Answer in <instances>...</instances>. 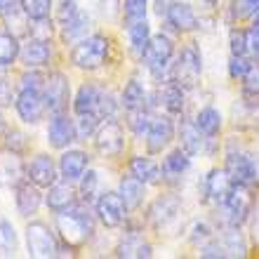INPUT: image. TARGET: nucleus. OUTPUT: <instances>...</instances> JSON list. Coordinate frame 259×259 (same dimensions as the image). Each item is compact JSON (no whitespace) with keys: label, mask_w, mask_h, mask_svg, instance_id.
Masks as SVG:
<instances>
[{"label":"nucleus","mask_w":259,"mask_h":259,"mask_svg":"<svg viewBox=\"0 0 259 259\" xmlns=\"http://www.w3.org/2000/svg\"><path fill=\"white\" fill-rule=\"evenodd\" d=\"M28 172L24 167V160L19 158V153L12 149L0 151V186L3 189H17L24 182Z\"/></svg>","instance_id":"obj_13"},{"label":"nucleus","mask_w":259,"mask_h":259,"mask_svg":"<svg viewBox=\"0 0 259 259\" xmlns=\"http://www.w3.org/2000/svg\"><path fill=\"white\" fill-rule=\"evenodd\" d=\"M42 97H45V106L52 113H62L68 106V97H71V88H68V78L64 73H52L45 80L42 88Z\"/></svg>","instance_id":"obj_11"},{"label":"nucleus","mask_w":259,"mask_h":259,"mask_svg":"<svg viewBox=\"0 0 259 259\" xmlns=\"http://www.w3.org/2000/svg\"><path fill=\"white\" fill-rule=\"evenodd\" d=\"M172 3H175V0H153V7H156V12L160 14V17H167V10L172 7Z\"/></svg>","instance_id":"obj_54"},{"label":"nucleus","mask_w":259,"mask_h":259,"mask_svg":"<svg viewBox=\"0 0 259 259\" xmlns=\"http://www.w3.org/2000/svg\"><path fill=\"white\" fill-rule=\"evenodd\" d=\"M21 7L28 19H48L50 10H52V0H21Z\"/></svg>","instance_id":"obj_36"},{"label":"nucleus","mask_w":259,"mask_h":259,"mask_svg":"<svg viewBox=\"0 0 259 259\" xmlns=\"http://www.w3.org/2000/svg\"><path fill=\"white\" fill-rule=\"evenodd\" d=\"M3 130H5V123H3V118H0V132H3Z\"/></svg>","instance_id":"obj_58"},{"label":"nucleus","mask_w":259,"mask_h":259,"mask_svg":"<svg viewBox=\"0 0 259 259\" xmlns=\"http://www.w3.org/2000/svg\"><path fill=\"white\" fill-rule=\"evenodd\" d=\"M189 165H191V156H189L184 149H177V151H172V153H167L160 172H163L165 179H179L189 170Z\"/></svg>","instance_id":"obj_25"},{"label":"nucleus","mask_w":259,"mask_h":259,"mask_svg":"<svg viewBox=\"0 0 259 259\" xmlns=\"http://www.w3.org/2000/svg\"><path fill=\"white\" fill-rule=\"evenodd\" d=\"M236 182L231 179V175L226 170H212L207 177H203V184H200V196L203 200H210L217 207L226 203V198L231 196Z\"/></svg>","instance_id":"obj_8"},{"label":"nucleus","mask_w":259,"mask_h":259,"mask_svg":"<svg viewBox=\"0 0 259 259\" xmlns=\"http://www.w3.org/2000/svg\"><path fill=\"white\" fill-rule=\"evenodd\" d=\"M17 3L19 0H0V17H10L17 12Z\"/></svg>","instance_id":"obj_53"},{"label":"nucleus","mask_w":259,"mask_h":259,"mask_svg":"<svg viewBox=\"0 0 259 259\" xmlns=\"http://www.w3.org/2000/svg\"><path fill=\"white\" fill-rule=\"evenodd\" d=\"M203 73V55L196 45H186L175 64V82L182 85L184 90L196 88Z\"/></svg>","instance_id":"obj_4"},{"label":"nucleus","mask_w":259,"mask_h":259,"mask_svg":"<svg viewBox=\"0 0 259 259\" xmlns=\"http://www.w3.org/2000/svg\"><path fill=\"white\" fill-rule=\"evenodd\" d=\"M254 28H259V14L254 17Z\"/></svg>","instance_id":"obj_57"},{"label":"nucleus","mask_w":259,"mask_h":259,"mask_svg":"<svg viewBox=\"0 0 259 259\" xmlns=\"http://www.w3.org/2000/svg\"><path fill=\"white\" fill-rule=\"evenodd\" d=\"M231 55L233 57H243L247 52V33L245 31H231Z\"/></svg>","instance_id":"obj_46"},{"label":"nucleus","mask_w":259,"mask_h":259,"mask_svg":"<svg viewBox=\"0 0 259 259\" xmlns=\"http://www.w3.org/2000/svg\"><path fill=\"white\" fill-rule=\"evenodd\" d=\"M95 212L106 229H118V226H123L125 219H127V205H125V200L120 198V193H113V191H106L97 198Z\"/></svg>","instance_id":"obj_7"},{"label":"nucleus","mask_w":259,"mask_h":259,"mask_svg":"<svg viewBox=\"0 0 259 259\" xmlns=\"http://www.w3.org/2000/svg\"><path fill=\"white\" fill-rule=\"evenodd\" d=\"M151 120L153 118L149 116V111H146V106L144 109H137V111H130V127H132V132L139 137L146 135V130H149Z\"/></svg>","instance_id":"obj_38"},{"label":"nucleus","mask_w":259,"mask_h":259,"mask_svg":"<svg viewBox=\"0 0 259 259\" xmlns=\"http://www.w3.org/2000/svg\"><path fill=\"white\" fill-rule=\"evenodd\" d=\"M163 104L167 113H182V109H184V88L177 85L175 80L167 82L163 90Z\"/></svg>","instance_id":"obj_34"},{"label":"nucleus","mask_w":259,"mask_h":259,"mask_svg":"<svg viewBox=\"0 0 259 259\" xmlns=\"http://www.w3.org/2000/svg\"><path fill=\"white\" fill-rule=\"evenodd\" d=\"M127 38H130V48L132 52L139 57H144L146 45H149L151 35H149V21L139 19V21H130L127 24Z\"/></svg>","instance_id":"obj_26"},{"label":"nucleus","mask_w":259,"mask_h":259,"mask_svg":"<svg viewBox=\"0 0 259 259\" xmlns=\"http://www.w3.org/2000/svg\"><path fill=\"white\" fill-rule=\"evenodd\" d=\"M200 257L205 259H217V257H226V250L222 245V240H207L203 247H200Z\"/></svg>","instance_id":"obj_47"},{"label":"nucleus","mask_w":259,"mask_h":259,"mask_svg":"<svg viewBox=\"0 0 259 259\" xmlns=\"http://www.w3.org/2000/svg\"><path fill=\"white\" fill-rule=\"evenodd\" d=\"M123 144H125V132H123V127H120L116 120H111L109 118L102 127L97 130L95 146H97V151H99L102 156H106V158L118 156V153L123 151Z\"/></svg>","instance_id":"obj_12"},{"label":"nucleus","mask_w":259,"mask_h":259,"mask_svg":"<svg viewBox=\"0 0 259 259\" xmlns=\"http://www.w3.org/2000/svg\"><path fill=\"white\" fill-rule=\"evenodd\" d=\"M146 149H149V153H163L167 146H170V142L175 139V125H172L170 116H156L153 120H151L149 130H146Z\"/></svg>","instance_id":"obj_14"},{"label":"nucleus","mask_w":259,"mask_h":259,"mask_svg":"<svg viewBox=\"0 0 259 259\" xmlns=\"http://www.w3.org/2000/svg\"><path fill=\"white\" fill-rule=\"evenodd\" d=\"M250 68H252V64H250V59H245V55L243 57H231V62H229V75L243 80Z\"/></svg>","instance_id":"obj_44"},{"label":"nucleus","mask_w":259,"mask_h":259,"mask_svg":"<svg viewBox=\"0 0 259 259\" xmlns=\"http://www.w3.org/2000/svg\"><path fill=\"white\" fill-rule=\"evenodd\" d=\"M0 85H5V66L0 64Z\"/></svg>","instance_id":"obj_55"},{"label":"nucleus","mask_w":259,"mask_h":259,"mask_svg":"<svg viewBox=\"0 0 259 259\" xmlns=\"http://www.w3.org/2000/svg\"><path fill=\"white\" fill-rule=\"evenodd\" d=\"M14 200H17V212H19L21 217H31V214L38 212V207H40V203H42L40 186L33 184V182H21V184L17 186Z\"/></svg>","instance_id":"obj_17"},{"label":"nucleus","mask_w":259,"mask_h":259,"mask_svg":"<svg viewBox=\"0 0 259 259\" xmlns=\"http://www.w3.org/2000/svg\"><path fill=\"white\" fill-rule=\"evenodd\" d=\"M123 12H125L127 24H130V21L146 19V0H125Z\"/></svg>","instance_id":"obj_40"},{"label":"nucleus","mask_w":259,"mask_h":259,"mask_svg":"<svg viewBox=\"0 0 259 259\" xmlns=\"http://www.w3.org/2000/svg\"><path fill=\"white\" fill-rule=\"evenodd\" d=\"M203 3H207V5H212V3H214V0H203Z\"/></svg>","instance_id":"obj_59"},{"label":"nucleus","mask_w":259,"mask_h":259,"mask_svg":"<svg viewBox=\"0 0 259 259\" xmlns=\"http://www.w3.org/2000/svg\"><path fill=\"white\" fill-rule=\"evenodd\" d=\"M99 97H102V92H99L95 85L85 82V85L78 90V95H75V104H73L75 113H78V116L95 113V111H97V104H99Z\"/></svg>","instance_id":"obj_28"},{"label":"nucleus","mask_w":259,"mask_h":259,"mask_svg":"<svg viewBox=\"0 0 259 259\" xmlns=\"http://www.w3.org/2000/svg\"><path fill=\"white\" fill-rule=\"evenodd\" d=\"M45 88V78L38 71H28L21 75V90H42Z\"/></svg>","instance_id":"obj_48"},{"label":"nucleus","mask_w":259,"mask_h":259,"mask_svg":"<svg viewBox=\"0 0 259 259\" xmlns=\"http://www.w3.org/2000/svg\"><path fill=\"white\" fill-rule=\"evenodd\" d=\"M26 245H28V254L38 259H50L59 254L55 233L50 231V226L42 224V222H31L26 226Z\"/></svg>","instance_id":"obj_5"},{"label":"nucleus","mask_w":259,"mask_h":259,"mask_svg":"<svg viewBox=\"0 0 259 259\" xmlns=\"http://www.w3.org/2000/svg\"><path fill=\"white\" fill-rule=\"evenodd\" d=\"M109 57V38L104 35H90L78 40L73 50H71V62L82 71H97L106 64Z\"/></svg>","instance_id":"obj_2"},{"label":"nucleus","mask_w":259,"mask_h":259,"mask_svg":"<svg viewBox=\"0 0 259 259\" xmlns=\"http://www.w3.org/2000/svg\"><path fill=\"white\" fill-rule=\"evenodd\" d=\"M144 102H146V92H144L142 82L130 80L123 90V97H120V104H123L127 111H137L144 109Z\"/></svg>","instance_id":"obj_33"},{"label":"nucleus","mask_w":259,"mask_h":259,"mask_svg":"<svg viewBox=\"0 0 259 259\" xmlns=\"http://www.w3.org/2000/svg\"><path fill=\"white\" fill-rule=\"evenodd\" d=\"M45 203L52 212H66L75 205V191L71 189V184H52L50 186L48 196H45Z\"/></svg>","instance_id":"obj_22"},{"label":"nucleus","mask_w":259,"mask_h":259,"mask_svg":"<svg viewBox=\"0 0 259 259\" xmlns=\"http://www.w3.org/2000/svg\"><path fill=\"white\" fill-rule=\"evenodd\" d=\"M116 254L118 257H137V259H149L151 254H153V250H151V245L149 243H144V238L139 236L137 231H132V233H127L123 238V243L118 245V250H116Z\"/></svg>","instance_id":"obj_23"},{"label":"nucleus","mask_w":259,"mask_h":259,"mask_svg":"<svg viewBox=\"0 0 259 259\" xmlns=\"http://www.w3.org/2000/svg\"><path fill=\"white\" fill-rule=\"evenodd\" d=\"M179 214V200L175 196H160L149 210V222L156 229H163Z\"/></svg>","instance_id":"obj_18"},{"label":"nucleus","mask_w":259,"mask_h":259,"mask_svg":"<svg viewBox=\"0 0 259 259\" xmlns=\"http://www.w3.org/2000/svg\"><path fill=\"white\" fill-rule=\"evenodd\" d=\"M254 207V198L250 193V186L245 184H236L233 186L231 196L226 198V203L222 205V210L226 214V224L229 226H243L247 222V217L252 214Z\"/></svg>","instance_id":"obj_3"},{"label":"nucleus","mask_w":259,"mask_h":259,"mask_svg":"<svg viewBox=\"0 0 259 259\" xmlns=\"http://www.w3.org/2000/svg\"><path fill=\"white\" fill-rule=\"evenodd\" d=\"M196 127L200 130V135L212 139V137L219 135V130H222V116H219V111L214 106H205V109L198 111L196 116Z\"/></svg>","instance_id":"obj_27"},{"label":"nucleus","mask_w":259,"mask_h":259,"mask_svg":"<svg viewBox=\"0 0 259 259\" xmlns=\"http://www.w3.org/2000/svg\"><path fill=\"white\" fill-rule=\"evenodd\" d=\"M259 14V0H236L233 3V17L236 19H254Z\"/></svg>","instance_id":"obj_39"},{"label":"nucleus","mask_w":259,"mask_h":259,"mask_svg":"<svg viewBox=\"0 0 259 259\" xmlns=\"http://www.w3.org/2000/svg\"><path fill=\"white\" fill-rule=\"evenodd\" d=\"M62 38L64 42H75V40H82L88 35V28H90V17L85 12H78L73 19H68L66 24H62Z\"/></svg>","instance_id":"obj_30"},{"label":"nucleus","mask_w":259,"mask_h":259,"mask_svg":"<svg viewBox=\"0 0 259 259\" xmlns=\"http://www.w3.org/2000/svg\"><path fill=\"white\" fill-rule=\"evenodd\" d=\"M99 120H102V118L97 116V113H85V116H80V120L75 123V130H78V137H90V135H92V132L97 130Z\"/></svg>","instance_id":"obj_43"},{"label":"nucleus","mask_w":259,"mask_h":259,"mask_svg":"<svg viewBox=\"0 0 259 259\" xmlns=\"http://www.w3.org/2000/svg\"><path fill=\"white\" fill-rule=\"evenodd\" d=\"M200 130L196 127V123H184L179 130V142H182V149L189 153V156H196L198 151L203 149V139H200Z\"/></svg>","instance_id":"obj_32"},{"label":"nucleus","mask_w":259,"mask_h":259,"mask_svg":"<svg viewBox=\"0 0 259 259\" xmlns=\"http://www.w3.org/2000/svg\"><path fill=\"white\" fill-rule=\"evenodd\" d=\"M78 139V130L71 118H66L64 113H55L52 123L48 127V144L52 149H66L71 142Z\"/></svg>","instance_id":"obj_15"},{"label":"nucleus","mask_w":259,"mask_h":259,"mask_svg":"<svg viewBox=\"0 0 259 259\" xmlns=\"http://www.w3.org/2000/svg\"><path fill=\"white\" fill-rule=\"evenodd\" d=\"M116 109H118V104H116V99H113V97L109 95V92H102V97H99V104H97V116L102 118H106V120H109V118H113L116 116Z\"/></svg>","instance_id":"obj_42"},{"label":"nucleus","mask_w":259,"mask_h":259,"mask_svg":"<svg viewBox=\"0 0 259 259\" xmlns=\"http://www.w3.org/2000/svg\"><path fill=\"white\" fill-rule=\"evenodd\" d=\"M57 229H59L62 240L68 247H82L95 233L92 217L82 207H71L66 212H59L57 214Z\"/></svg>","instance_id":"obj_1"},{"label":"nucleus","mask_w":259,"mask_h":259,"mask_svg":"<svg viewBox=\"0 0 259 259\" xmlns=\"http://www.w3.org/2000/svg\"><path fill=\"white\" fill-rule=\"evenodd\" d=\"M26 135L24 132H19V130H10L7 132V149L17 151V153H21V151L26 149Z\"/></svg>","instance_id":"obj_51"},{"label":"nucleus","mask_w":259,"mask_h":259,"mask_svg":"<svg viewBox=\"0 0 259 259\" xmlns=\"http://www.w3.org/2000/svg\"><path fill=\"white\" fill-rule=\"evenodd\" d=\"M243 88H245V95H259V66L252 64V68L243 78Z\"/></svg>","instance_id":"obj_50"},{"label":"nucleus","mask_w":259,"mask_h":259,"mask_svg":"<svg viewBox=\"0 0 259 259\" xmlns=\"http://www.w3.org/2000/svg\"><path fill=\"white\" fill-rule=\"evenodd\" d=\"M19 52H21L19 40L12 33H0V64L3 66H10L19 57Z\"/></svg>","instance_id":"obj_35"},{"label":"nucleus","mask_w":259,"mask_h":259,"mask_svg":"<svg viewBox=\"0 0 259 259\" xmlns=\"http://www.w3.org/2000/svg\"><path fill=\"white\" fill-rule=\"evenodd\" d=\"M167 21L177 28L179 33H186V31H196L198 28V17L193 12V7L189 3H179L175 0L172 7L167 10Z\"/></svg>","instance_id":"obj_20"},{"label":"nucleus","mask_w":259,"mask_h":259,"mask_svg":"<svg viewBox=\"0 0 259 259\" xmlns=\"http://www.w3.org/2000/svg\"><path fill=\"white\" fill-rule=\"evenodd\" d=\"M247 52L254 59H259V28H254V26L247 31Z\"/></svg>","instance_id":"obj_52"},{"label":"nucleus","mask_w":259,"mask_h":259,"mask_svg":"<svg viewBox=\"0 0 259 259\" xmlns=\"http://www.w3.org/2000/svg\"><path fill=\"white\" fill-rule=\"evenodd\" d=\"M236 184L252 186L259 182V163L250 153H229L226 156V167H224Z\"/></svg>","instance_id":"obj_9"},{"label":"nucleus","mask_w":259,"mask_h":259,"mask_svg":"<svg viewBox=\"0 0 259 259\" xmlns=\"http://www.w3.org/2000/svg\"><path fill=\"white\" fill-rule=\"evenodd\" d=\"M130 175H135V177L139 179V182H144V184H151V182H158L160 167H158L151 158L135 156L130 160Z\"/></svg>","instance_id":"obj_29"},{"label":"nucleus","mask_w":259,"mask_h":259,"mask_svg":"<svg viewBox=\"0 0 259 259\" xmlns=\"http://www.w3.org/2000/svg\"><path fill=\"white\" fill-rule=\"evenodd\" d=\"M212 238V229L205 222H196V224L191 226V236H189V240H191L193 245H200V243H207V240Z\"/></svg>","instance_id":"obj_45"},{"label":"nucleus","mask_w":259,"mask_h":259,"mask_svg":"<svg viewBox=\"0 0 259 259\" xmlns=\"http://www.w3.org/2000/svg\"><path fill=\"white\" fill-rule=\"evenodd\" d=\"M172 55H175V45H172V40L167 38V35L158 33V35H153V38L149 40V45H146L144 62H146L149 71L156 75V78H163V73L167 71V66H170V62H172Z\"/></svg>","instance_id":"obj_6"},{"label":"nucleus","mask_w":259,"mask_h":259,"mask_svg":"<svg viewBox=\"0 0 259 259\" xmlns=\"http://www.w3.org/2000/svg\"><path fill=\"white\" fill-rule=\"evenodd\" d=\"M222 245L226 250V257H245L247 245L243 236H240L238 226H229L224 233H222Z\"/></svg>","instance_id":"obj_31"},{"label":"nucleus","mask_w":259,"mask_h":259,"mask_svg":"<svg viewBox=\"0 0 259 259\" xmlns=\"http://www.w3.org/2000/svg\"><path fill=\"white\" fill-rule=\"evenodd\" d=\"M14 106H17V113L26 125L40 123L42 116H45V109H48L42 90H19Z\"/></svg>","instance_id":"obj_10"},{"label":"nucleus","mask_w":259,"mask_h":259,"mask_svg":"<svg viewBox=\"0 0 259 259\" xmlns=\"http://www.w3.org/2000/svg\"><path fill=\"white\" fill-rule=\"evenodd\" d=\"M0 247L7 250V252H14L17 250V233H14V226L10 219H5L0 214Z\"/></svg>","instance_id":"obj_37"},{"label":"nucleus","mask_w":259,"mask_h":259,"mask_svg":"<svg viewBox=\"0 0 259 259\" xmlns=\"http://www.w3.org/2000/svg\"><path fill=\"white\" fill-rule=\"evenodd\" d=\"M254 233H257V238H259V214H257V222H254Z\"/></svg>","instance_id":"obj_56"},{"label":"nucleus","mask_w":259,"mask_h":259,"mask_svg":"<svg viewBox=\"0 0 259 259\" xmlns=\"http://www.w3.org/2000/svg\"><path fill=\"white\" fill-rule=\"evenodd\" d=\"M78 12H80V7H78V3H75V0H62L59 12H57V19L62 21V24H66V21L73 19Z\"/></svg>","instance_id":"obj_49"},{"label":"nucleus","mask_w":259,"mask_h":259,"mask_svg":"<svg viewBox=\"0 0 259 259\" xmlns=\"http://www.w3.org/2000/svg\"><path fill=\"white\" fill-rule=\"evenodd\" d=\"M57 170H59V167L55 165V160H52L50 156H45V153L35 156L33 160H31V165L26 167L28 179L38 186H45V189H50L52 184H57Z\"/></svg>","instance_id":"obj_16"},{"label":"nucleus","mask_w":259,"mask_h":259,"mask_svg":"<svg viewBox=\"0 0 259 259\" xmlns=\"http://www.w3.org/2000/svg\"><path fill=\"white\" fill-rule=\"evenodd\" d=\"M21 62L26 64L28 68H38V66H45L50 59V45L48 40H40V38H33L31 35V40L21 48L19 52Z\"/></svg>","instance_id":"obj_21"},{"label":"nucleus","mask_w":259,"mask_h":259,"mask_svg":"<svg viewBox=\"0 0 259 259\" xmlns=\"http://www.w3.org/2000/svg\"><path fill=\"white\" fill-rule=\"evenodd\" d=\"M88 170V153L82 151H66L59 158V175H62L64 182H73V179H80Z\"/></svg>","instance_id":"obj_19"},{"label":"nucleus","mask_w":259,"mask_h":259,"mask_svg":"<svg viewBox=\"0 0 259 259\" xmlns=\"http://www.w3.org/2000/svg\"><path fill=\"white\" fill-rule=\"evenodd\" d=\"M97 186H99V175L95 170H88V175H82V184H80V196L85 203H90L95 198Z\"/></svg>","instance_id":"obj_41"},{"label":"nucleus","mask_w":259,"mask_h":259,"mask_svg":"<svg viewBox=\"0 0 259 259\" xmlns=\"http://www.w3.org/2000/svg\"><path fill=\"white\" fill-rule=\"evenodd\" d=\"M118 193H120V198L125 200L127 210H137L144 200V182H139L135 175L123 177L120 179V186H118Z\"/></svg>","instance_id":"obj_24"}]
</instances>
